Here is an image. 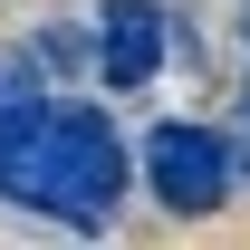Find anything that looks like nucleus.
Listing matches in <instances>:
<instances>
[{"mask_svg":"<svg viewBox=\"0 0 250 250\" xmlns=\"http://www.w3.org/2000/svg\"><path fill=\"white\" fill-rule=\"evenodd\" d=\"M135 192L164 221H221L241 192V135L212 116H154L135 135Z\"/></svg>","mask_w":250,"mask_h":250,"instance_id":"obj_2","label":"nucleus"},{"mask_svg":"<svg viewBox=\"0 0 250 250\" xmlns=\"http://www.w3.org/2000/svg\"><path fill=\"white\" fill-rule=\"evenodd\" d=\"M20 87H48V77H39V67L20 58V48H0V106H10V96H20Z\"/></svg>","mask_w":250,"mask_h":250,"instance_id":"obj_4","label":"nucleus"},{"mask_svg":"<svg viewBox=\"0 0 250 250\" xmlns=\"http://www.w3.org/2000/svg\"><path fill=\"white\" fill-rule=\"evenodd\" d=\"M241 48H250V0H241Z\"/></svg>","mask_w":250,"mask_h":250,"instance_id":"obj_6","label":"nucleus"},{"mask_svg":"<svg viewBox=\"0 0 250 250\" xmlns=\"http://www.w3.org/2000/svg\"><path fill=\"white\" fill-rule=\"evenodd\" d=\"M231 135H241V173H250V77H241V116H231Z\"/></svg>","mask_w":250,"mask_h":250,"instance_id":"obj_5","label":"nucleus"},{"mask_svg":"<svg viewBox=\"0 0 250 250\" xmlns=\"http://www.w3.org/2000/svg\"><path fill=\"white\" fill-rule=\"evenodd\" d=\"M173 48H183V29H173L164 0H96V10H87V58H96L87 77L106 96H145Z\"/></svg>","mask_w":250,"mask_h":250,"instance_id":"obj_3","label":"nucleus"},{"mask_svg":"<svg viewBox=\"0 0 250 250\" xmlns=\"http://www.w3.org/2000/svg\"><path fill=\"white\" fill-rule=\"evenodd\" d=\"M135 192V145L96 96L20 87L0 106V202L67 231H106L116 202Z\"/></svg>","mask_w":250,"mask_h":250,"instance_id":"obj_1","label":"nucleus"}]
</instances>
